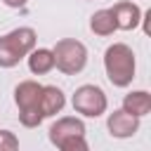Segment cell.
Listing matches in <instances>:
<instances>
[{
	"label": "cell",
	"instance_id": "obj_8",
	"mask_svg": "<svg viewBox=\"0 0 151 151\" xmlns=\"http://www.w3.org/2000/svg\"><path fill=\"white\" fill-rule=\"evenodd\" d=\"M111 14L116 19V28H123V31H132L142 21V12L134 2H118V5H113Z\"/></svg>",
	"mask_w": 151,
	"mask_h": 151
},
{
	"label": "cell",
	"instance_id": "obj_4",
	"mask_svg": "<svg viewBox=\"0 0 151 151\" xmlns=\"http://www.w3.org/2000/svg\"><path fill=\"white\" fill-rule=\"evenodd\" d=\"M50 142L61 151H87L85 142V125L78 118H59L50 127Z\"/></svg>",
	"mask_w": 151,
	"mask_h": 151
},
{
	"label": "cell",
	"instance_id": "obj_13",
	"mask_svg": "<svg viewBox=\"0 0 151 151\" xmlns=\"http://www.w3.org/2000/svg\"><path fill=\"white\" fill-rule=\"evenodd\" d=\"M19 146V139L9 130H0V151H14Z\"/></svg>",
	"mask_w": 151,
	"mask_h": 151
},
{
	"label": "cell",
	"instance_id": "obj_1",
	"mask_svg": "<svg viewBox=\"0 0 151 151\" xmlns=\"http://www.w3.org/2000/svg\"><path fill=\"white\" fill-rule=\"evenodd\" d=\"M104 68L106 78L116 87H125L134 78V52L125 42H113L104 52Z\"/></svg>",
	"mask_w": 151,
	"mask_h": 151
},
{
	"label": "cell",
	"instance_id": "obj_11",
	"mask_svg": "<svg viewBox=\"0 0 151 151\" xmlns=\"http://www.w3.org/2000/svg\"><path fill=\"white\" fill-rule=\"evenodd\" d=\"M123 109H125L127 113L142 118V116H146V113L151 111V94L144 92V90L130 92V94H125V99H123Z\"/></svg>",
	"mask_w": 151,
	"mask_h": 151
},
{
	"label": "cell",
	"instance_id": "obj_14",
	"mask_svg": "<svg viewBox=\"0 0 151 151\" xmlns=\"http://www.w3.org/2000/svg\"><path fill=\"white\" fill-rule=\"evenodd\" d=\"M2 2H5L7 7H24L28 0H2Z\"/></svg>",
	"mask_w": 151,
	"mask_h": 151
},
{
	"label": "cell",
	"instance_id": "obj_3",
	"mask_svg": "<svg viewBox=\"0 0 151 151\" xmlns=\"http://www.w3.org/2000/svg\"><path fill=\"white\" fill-rule=\"evenodd\" d=\"M40 92H42V85H38L35 80H24L14 90V101L19 106V120L26 127H38L45 118L40 109Z\"/></svg>",
	"mask_w": 151,
	"mask_h": 151
},
{
	"label": "cell",
	"instance_id": "obj_12",
	"mask_svg": "<svg viewBox=\"0 0 151 151\" xmlns=\"http://www.w3.org/2000/svg\"><path fill=\"white\" fill-rule=\"evenodd\" d=\"M90 28H92V33H97V35H111V33L116 31V19H113L111 9H99V12H94L92 19H90Z\"/></svg>",
	"mask_w": 151,
	"mask_h": 151
},
{
	"label": "cell",
	"instance_id": "obj_7",
	"mask_svg": "<svg viewBox=\"0 0 151 151\" xmlns=\"http://www.w3.org/2000/svg\"><path fill=\"white\" fill-rule=\"evenodd\" d=\"M109 130H111V134L113 137H132L137 130H139V118L137 116H132V113H127L125 109H120V111H113L111 116H109Z\"/></svg>",
	"mask_w": 151,
	"mask_h": 151
},
{
	"label": "cell",
	"instance_id": "obj_10",
	"mask_svg": "<svg viewBox=\"0 0 151 151\" xmlns=\"http://www.w3.org/2000/svg\"><path fill=\"white\" fill-rule=\"evenodd\" d=\"M28 68H31V73H35V76L50 73V71L54 68V54H52V50H47V47L31 50V52H28Z\"/></svg>",
	"mask_w": 151,
	"mask_h": 151
},
{
	"label": "cell",
	"instance_id": "obj_5",
	"mask_svg": "<svg viewBox=\"0 0 151 151\" xmlns=\"http://www.w3.org/2000/svg\"><path fill=\"white\" fill-rule=\"evenodd\" d=\"M54 54V66L66 73V76H76L85 68L87 64V50L80 40H73V38H64L54 45L52 50Z\"/></svg>",
	"mask_w": 151,
	"mask_h": 151
},
{
	"label": "cell",
	"instance_id": "obj_9",
	"mask_svg": "<svg viewBox=\"0 0 151 151\" xmlns=\"http://www.w3.org/2000/svg\"><path fill=\"white\" fill-rule=\"evenodd\" d=\"M66 104V97L64 92L57 87V85H42V92H40V109H42V116H54L64 109Z\"/></svg>",
	"mask_w": 151,
	"mask_h": 151
},
{
	"label": "cell",
	"instance_id": "obj_2",
	"mask_svg": "<svg viewBox=\"0 0 151 151\" xmlns=\"http://www.w3.org/2000/svg\"><path fill=\"white\" fill-rule=\"evenodd\" d=\"M35 47V31L28 26L14 28L7 35L0 38V66L2 68H12L17 66L31 50Z\"/></svg>",
	"mask_w": 151,
	"mask_h": 151
},
{
	"label": "cell",
	"instance_id": "obj_6",
	"mask_svg": "<svg viewBox=\"0 0 151 151\" xmlns=\"http://www.w3.org/2000/svg\"><path fill=\"white\" fill-rule=\"evenodd\" d=\"M73 109L87 118H97L106 111V94L97 85H80L73 94Z\"/></svg>",
	"mask_w": 151,
	"mask_h": 151
}]
</instances>
